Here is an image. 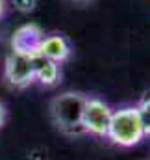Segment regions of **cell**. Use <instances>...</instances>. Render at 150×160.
Masks as SVG:
<instances>
[{"label":"cell","instance_id":"obj_1","mask_svg":"<svg viewBox=\"0 0 150 160\" xmlns=\"http://www.w3.org/2000/svg\"><path fill=\"white\" fill-rule=\"evenodd\" d=\"M87 97L80 91H65L52 99L50 116L59 132L65 136H80L85 134L82 127V116Z\"/></svg>","mask_w":150,"mask_h":160},{"label":"cell","instance_id":"obj_3","mask_svg":"<svg viewBox=\"0 0 150 160\" xmlns=\"http://www.w3.org/2000/svg\"><path fill=\"white\" fill-rule=\"evenodd\" d=\"M111 116L113 108L108 102L96 97H87L85 106H83V116H82L83 132L96 136V138H106L110 123H111Z\"/></svg>","mask_w":150,"mask_h":160},{"label":"cell","instance_id":"obj_6","mask_svg":"<svg viewBox=\"0 0 150 160\" xmlns=\"http://www.w3.org/2000/svg\"><path fill=\"white\" fill-rule=\"evenodd\" d=\"M39 54L56 62V63H63L71 58L73 54V47L69 39L61 34H50V36H45L41 41V47H39Z\"/></svg>","mask_w":150,"mask_h":160},{"label":"cell","instance_id":"obj_11","mask_svg":"<svg viewBox=\"0 0 150 160\" xmlns=\"http://www.w3.org/2000/svg\"><path fill=\"white\" fill-rule=\"evenodd\" d=\"M6 11H7V0H0V19L6 15Z\"/></svg>","mask_w":150,"mask_h":160},{"label":"cell","instance_id":"obj_12","mask_svg":"<svg viewBox=\"0 0 150 160\" xmlns=\"http://www.w3.org/2000/svg\"><path fill=\"white\" fill-rule=\"evenodd\" d=\"M71 2H74V4H80V6H85V4H89V2H93V0H71Z\"/></svg>","mask_w":150,"mask_h":160},{"label":"cell","instance_id":"obj_4","mask_svg":"<svg viewBox=\"0 0 150 160\" xmlns=\"http://www.w3.org/2000/svg\"><path fill=\"white\" fill-rule=\"evenodd\" d=\"M4 80L13 89H26L28 86H32L35 82L32 56L11 50L4 62Z\"/></svg>","mask_w":150,"mask_h":160},{"label":"cell","instance_id":"obj_10","mask_svg":"<svg viewBox=\"0 0 150 160\" xmlns=\"http://www.w3.org/2000/svg\"><path fill=\"white\" fill-rule=\"evenodd\" d=\"M6 119H7V110H6L4 102H0V128L6 125Z\"/></svg>","mask_w":150,"mask_h":160},{"label":"cell","instance_id":"obj_7","mask_svg":"<svg viewBox=\"0 0 150 160\" xmlns=\"http://www.w3.org/2000/svg\"><path fill=\"white\" fill-rule=\"evenodd\" d=\"M32 63H34V78L41 86L52 88V86H56L59 82V78H61L59 63H56V62L41 56V54L32 56Z\"/></svg>","mask_w":150,"mask_h":160},{"label":"cell","instance_id":"obj_9","mask_svg":"<svg viewBox=\"0 0 150 160\" xmlns=\"http://www.w3.org/2000/svg\"><path fill=\"white\" fill-rule=\"evenodd\" d=\"M11 2H13L15 9H19L21 13H30L37 4V0H11Z\"/></svg>","mask_w":150,"mask_h":160},{"label":"cell","instance_id":"obj_2","mask_svg":"<svg viewBox=\"0 0 150 160\" xmlns=\"http://www.w3.org/2000/svg\"><path fill=\"white\" fill-rule=\"evenodd\" d=\"M145 128L139 119L135 106H124L119 110H113L111 123L108 128V136L115 145L119 147H134L143 142Z\"/></svg>","mask_w":150,"mask_h":160},{"label":"cell","instance_id":"obj_5","mask_svg":"<svg viewBox=\"0 0 150 160\" xmlns=\"http://www.w3.org/2000/svg\"><path fill=\"white\" fill-rule=\"evenodd\" d=\"M43 38L45 34L37 24H22L11 36V50L26 56H35L39 54Z\"/></svg>","mask_w":150,"mask_h":160},{"label":"cell","instance_id":"obj_8","mask_svg":"<svg viewBox=\"0 0 150 160\" xmlns=\"http://www.w3.org/2000/svg\"><path fill=\"white\" fill-rule=\"evenodd\" d=\"M137 108V114H139V119L143 123V128H145V134L150 136V97H145L139 101V104L135 106Z\"/></svg>","mask_w":150,"mask_h":160}]
</instances>
